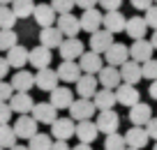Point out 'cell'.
<instances>
[{
  "label": "cell",
  "mask_w": 157,
  "mask_h": 150,
  "mask_svg": "<svg viewBox=\"0 0 157 150\" xmlns=\"http://www.w3.org/2000/svg\"><path fill=\"white\" fill-rule=\"evenodd\" d=\"M95 113H97V106L88 97H78V99H74L69 104V118H74V120H88Z\"/></svg>",
  "instance_id": "1"
},
{
  "label": "cell",
  "mask_w": 157,
  "mask_h": 150,
  "mask_svg": "<svg viewBox=\"0 0 157 150\" xmlns=\"http://www.w3.org/2000/svg\"><path fill=\"white\" fill-rule=\"evenodd\" d=\"M83 51H86V46L78 37H65L58 46V53H60L63 60H78V56L83 53Z\"/></svg>",
  "instance_id": "2"
},
{
  "label": "cell",
  "mask_w": 157,
  "mask_h": 150,
  "mask_svg": "<svg viewBox=\"0 0 157 150\" xmlns=\"http://www.w3.org/2000/svg\"><path fill=\"white\" fill-rule=\"evenodd\" d=\"M74 129H76V120L74 118H56L51 122V136L60 141H69L74 136Z\"/></svg>",
  "instance_id": "3"
},
{
  "label": "cell",
  "mask_w": 157,
  "mask_h": 150,
  "mask_svg": "<svg viewBox=\"0 0 157 150\" xmlns=\"http://www.w3.org/2000/svg\"><path fill=\"white\" fill-rule=\"evenodd\" d=\"M12 127H14V132H16V139H25V141H28L33 134H37L39 122L35 120L30 113H21V116L16 118V122H14Z\"/></svg>",
  "instance_id": "4"
},
{
  "label": "cell",
  "mask_w": 157,
  "mask_h": 150,
  "mask_svg": "<svg viewBox=\"0 0 157 150\" xmlns=\"http://www.w3.org/2000/svg\"><path fill=\"white\" fill-rule=\"evenodd\" d=\"M97 129L102 134H111V132H118L120 127V116H118L113 109H106V111H97V120H95Z\"/></svg>",
  "instance_id": "5"
},
{
  "label": "cell",
  "mask_w": 157,
  "mask_h": 150,
  "mask_svg": "<svg viewBox=\"0 0 157 150\" xmlns=\"http://www.w3.org/2000/svg\"><path fill=\"white\" fill-rule=\"evenodd\" d=\"M58 83H60L58 72H56V69H51V65H49V67L37 69V74H35V86H37L39 90H44V92H51Z\"/></svg>",
  "instance_id": "6"
},
{
  "label": "cell",
  "mask_w": 157,
  "mask_h": 150,
  "mask_svg": "<svg viewBox=\"0 0 157 150\" xmlns=\"http://www.w3.org/2000/svg\"><path fill=\"white\" fill-rule=\"evenodd\" d=\"M30 116H33L39 125H51V122L58 118V109L51 102H37L33 106V111H30Z\"/></svg>",
  "instance_id": "7"
},
{
  "label": "cell",
  "mask_w": 157,
  "mask_h": 150,
  "mask_svg": "<svg viewBox=\"0 0 157 150\" xmlns=\"http://www.w3.org/2000/svg\"><path fill=\"white\" fill-rule=\"evenodd\" d=\"M56 25H58V30L65 35V37H76V35L81 33V23H78V16H74L72 12L58 14V19H56Z\"/></svg>",
  "instance_id": "8"
},
{
  "label": "cell",
  "mask_w": 157,
  "mask_h": 150,
  "mask_svg": "<svg viewBox=\"0 0 157 150\" xmlns=\"http://www.w3.org/2000/svg\"><path fill=\"white\" fill-rule=\"evenodd\" d=\"M33 19L37 21L39 28H46V25H56L58 14H56V10L51 7V2H39L33 10Z\"/></svg>",
  "instance_id": "9"
},
{
  "label": "cell",
  "mask_w": 157,
  "mask_h": 150,
  "mask_svg": "<svg viewBox=\"0 0 157 150\" xmlns=\"http://www.w3.org/2000/svg\"><path fill=\"white\" fill-rule=\"evenodd\" d=\"M78 67L83 74H97L102 69L104 60H102V53H95V51H83V53L78 56Z\"/></svg>",
  "instance_id": "10"
},
{
  "label": "cell",
  "mask_w": 157,
  "mask_h": 150,
  "mask_svg": "<svg viewBox=\"0 0 157 150\" xmlns=\"http://www.w3.org/2000/svg\"><path fill=\"white\" fill-rule=\"evenodd\" d=\"M97 81L102 88H111V90H116L120 83H123V79H120V69L113 67V65H102V69L97 72Z\"/></svg>",
  "instance_id": "11"
},
{
  "label": "cell",
  "mask_w": 157,
  "mask_h": 150,
  "mask_svg": "<svg viewBox=\"0 0 157 150\" xmlns=\"http://www.w3.org/2000/svg\"><path fill=\"white\" fill-rule=\"evenodd\" d=\"M104 58H106V65H113V67H120V65L125 63V60L129 58V46H125V44L120 42H113L111 46L104 51Z\"/></svg>",
  "instance_id": "12"
},
{
  "label": "cell",
  "mask_w": 157,
  "mask_h": 150,
  "mask_svg": "<svg viewBox=\"0 0 157 150\" xmlns=\"http://www.w3.org/2000/svg\"><path fill=\"white\" fill-rule=\"evenodd\" d=\"M102 19H104L102 12H99L97 7H90V10H83V14L78 16V23H81V30L95 33V30L102 28Z\"/></svg>",
  "instance_id": "13"
},
{
  "label": "cell",
  "mask_w": 157,
  "mask_h": 150,
  "mask_svg": "<svg viewBox=\"0 0 157 150\" xmlns=\"http://www.w3.org/2000/svg\"><path fill=\"white\" fill-rule=\"evenodd\" d=\"M139 99H141V95H139L136 86L134 83H120V86L116 88V102L123 104V106H132V104H136Z\"/></svg>",
  "instance_id": "14"
},
{
  "label": "cell",
  "mask_w": 157,
  "mask_h": 150,
  "mask_svg": "<svg viewBox=\"0 0 157 150\" xmlns=\"http://www.w3.org/2000/svg\"><path fill=\"white\" fill-rule=\"evenodd\" d=\"M152 51H155V48H152V44L148 42V39H143V37L141 39H134L132 46H129V58L143 65L146 60L152 58Z\"/></svg>",
  "instance_id": "15"
},
{
  "label": "cell",
  "mask_w": 157,
  "mask_h": 150,
  "mask_svg": "<svg viewBox=\"0 0 157 150\" xmlns=\"http://www.w3.org/2000/svg\"><path fill=\"white\" fill-rule=\"evenodd\" d=\"M148 141H150V136H148V132H146V127H141V125H132L127 132H125V143L129 145V148H146L148 145Z\"/></svg>",
  "instance_id": "16"
},
{
  "label": "cell",
  "mask_w": 157,
  "mask_h": 150,
  "mask_svg": "<svg viewBox=\"0 0 157 150\" xmlns=\"http://www.w3.org/2000/svg\"><path fill=\"white\" fill-rule=\"evenodd\" d=\"M74 136H76L81 143H93L95 139L99 136V129L93 120H76V129H74Z\"/></svg>",
  "instance_id": "17"
},
{
  "label": "cell",
  "mask_w": 157,
  "mask_h": 150,
  "mask_svg": "<svg viewBox=\"0 0 157 150\" xmlns=\"http://www.w3.org/2000/svg\"><path fill=\"white\" fill-rule=\"evenodd\" d=\"M111 44H113V33H109L106 28H99V30H95V33H90V51L104 53Z\"/></svg>",
  "instance_id": "18"
},
{
  "label": "cell",
  "mask_w": 157,
  "mask_h": 150,
  "mask_svg": "<svg viewBox=\"0 0 157 150\" xmlns=\"http://www.w3.org/2000/svg\"><path fill=\"white\" fill-rule=\"evenodd\" d=\"M125 23H127V19H125V14H120V10H111V12H104V19H102V28H106L109 33L118 35L125 30Z\"/></svg>",
  "instance_id": "19"
},
{
  "label": "cell",
  "mask_w": 157,
  "mask_h": 150,
  "mask_svg": "<svg viewBox=\"0 0 157 150\" xmlns=\"http://www.w3.org/2000/svg\"><path fill=\"white\" fill-rule=\"evenodd\" d=\"M118 69H120V79H123L125 83H134V86H136V83L143 79V74H141V63H136V60H132V58H127Z\"/></svg>",
  "instance_id": "20"
},
{
  "label": "cell",
  "mask_w": 157,
  "mask_h": 150,
  "mask_svg": "<svg viewBox=\"0 0 157 150\" xmlns=\"http://www.w3.org/2000/svg\"><path fill=\"white\" fill-rule=\"evenodd\" d=\"M56 72H58V79H60L63 83H76L78 76L83 74L76 60H63V63H60V67L56 69Z\"/></svg>",
  "instance_id": "21"
},
{
  "label": "cell",
  "mask_w": 157,
  "mask_h": 150,
  "mask_svg": "<svg viewBox=\"0 0 157 150\" xmlns=\"http://www.w3.org/2000/svg\"><path fill=\"white\" fill-rule=\"evenodd\" d=\"M63 39H65V35L58 30V25H46V28L39 30V44L46 46V48H51V51L58 48Z\"/></svg>",
  "instance_id": "22"
},
{
  "label": "cell",
  "mask_w": 157,
  "mask_h": 150,
  "mask_svg": "<svg viewBox=\"0 0 157 150\" xmlns=\"http://www.w3.org/2000/svg\"><path fill=\"white\" fill-rule=\"evenodd\" d=\"M10 106H12V111L14 113H30L33 111V106H35V102H33V97H30V92H19V90H14L12 92V97H10Z\"/></svg>",
  "instance_id": "23"
},
{
  "label": "cell",
  "mask_w": 157,
  "mask_h": 150,
  "mask_svg": "<svg viewBox=\"0 0 157 150\" xmlns=\"http://www.w3.org/2000/svg\"><path fill=\"white\" fill-rule=\"evenodd\" d=\"M97 86H99V81H97L95 74H81L78 81H76V95L93 99V95L97 92Z\"/></svg>",
  "instance_id": "24"
},
{
  "label": "cell",
  "mask_w": 157,
  "mask_h": 150,
  "mask_svg": "<svg viewBox=\"0 0 157 150\" xmlns=\"http://www.w3.org/2000/svg\"><path fill=\"white\" fill-rule=\"evenodd\" d=\"M51 95V104H53L58 111H63V109H69V104L74 102V92L69 90V88L65 86H56L53 90L49 92Z\"/></svg>",
  "instance_id": "25"
},
{
  "label": "cell",
  "mask_w": 157,
  "mask_h": 150,
  "mask_svg": "<svg viewBox=\"0 0 157 150\" xmlns=\"http://www.w3.org/2000/svg\"><path fill=\"white\" fill-rule=\"evenodd\" d=\"M12 88L14 90H19V92H28V90H33V86H35V74L33 72H28V69H16V74H12Z\"/></svg>",
  "instance_id": "26"
},
{
  "label": "cell",
  "mask_w": 157,
  "mask_h": 150,
  "mask_svg": "<svg viewBox=\"0 0 157 150\" xmlns=\"http://www.w3.org/2000/svg\"><path fill=\"white\" fill-rule=\"evenodd\" d=\"M51 48H46V46H35L33 51H28V63L33 65L35 69H42V67H49L51 65Z\"/></svg>",
  "instance_id": "27"
},
{
  "label": "cell",
  "mask_w": 157,
  "mask_h": 150,
  "mask_svg": "<svg viewBox=\"0 0 157 150\" xmlns=\"http://www.w3.org/2000/svg\"><path fill=\"white\" fill-rule=\"evenodd\" d=\"M129 109H132V111H129V122H132V125L146 127V122L152 118V109L148 106L146 102H141V99H139L136 104H132Z\"/></svg>",
  "instance_id": "28"
},
{
  "label": "cell",
  "mask_w": 157,
  "mask_h": 150,
  "mask_svg": "<svg viewBox=\"0 0 157 150\" xmlns=\"http://www.w3.org/2000/svg\"><path fill=\"white\" fill-rule=\"evenodd\" d=\"M7 53V63H10L12 69H21L28 65V48L21 46V44H14V46L10 48V51H5Z\"/></svg>",
  "instance_id": "29"
},
{
  "label": "cell",
  "mask_w": 157,
  "mask_h": 150,
  "mask_svg": "<svg viewBox=\"0 0 157 150\" xmlns=\"http://www.w3.org/2000/svg\"><path fill=\"white\" fill-rule=\"evenodd\" d=\"M93 104L97 106V111H106V109H113L116 106V90H111V88H102V90H97L93 95Z\"/></svg>",
  "instance_id": "30"
},
{
  "label": "cell",
  "mask_w": 157,
  "mask_h": 150,
  "mask_svg": "<svg viewBox=\"0 0 157 150\" xmlns=\"http://www.w3.org/2000/svg\"><path fill=\"white\" fill-rule=\"evenodd\" d=\"M125 33H127V37H132V39L146 37V33H148L146 19H143V16H132V19H127V23H125Z\"/></svg>",
  "instance_id": "31"
},
{
  "label": "cell",
  "mask_w": 157,
  "mask_h": 150,
  "mask_svg": "<svg viewBox=\"0 0 157 150\" xmlns=\"http://www.w3.org/2000/svg\"><path fill=\"white\" fill-rule=\"evenodd\" d=\"M10 7H12V12L16 14V19H28V16H33L35 0H12Z\"/></svg>",
  "instance_id": "32"
},
{
  "label": "cell",
  "mask_w": 157,
  "mask_h": 150,
  "mask_svg": "<svg viewBox=\"0 0 157 150\" xmlns=\"http://www.w3.org/2000/svg\"><path fill=\"white\" fill-rule=\"evenodd\" d=\"M51 136L49 134H42V132H37V134H33L28 139V148L30 150H51Z\"/></svg>",
  "instance_id": "33"
},
{
  "label": "cell",
  "mask_w": 157,
  "mask_h": 150,
  "mask_svg": "<svg viewBox=\"0 0 157 150\" xmlns=\"http://www.w3.org/2000/svg\"><path fill=\"white\" fill-rule=\"evenodd\" d=\"M104 150H125L127 143H125V136L120 132H111V134H104Z\"/></svg>",
  "instance_id": "34"
},
{
  "label": "cell",
  "mask_w": 157,
  "mask_h": 150,
  "mask_svg": "<svg viewBox=\"0 0 157 150\" xmlns=\"http://www.w3.org/2000/svg\"><path fill=\"white\" fill-rule=\"evenodd\" d=\"M14 44H19V35L14 28H0V51H10Z\"/></svg>",
  "instance_id": "35"
},
{
  "label": "cell",
  "mask_w": 157,
  "mask_h": 150,
  "mask_svg": "<svg viewBox=\"0 0 157 150\" xmlns=\"http://www.w3.org/2000/svg\"><path fill=\"white\" fill-rule=\"evenodd\" d=\"M14 143H16V132H14V127H12L10 122H2V125H0V145L10 150Z\"/></svg>",
  "instance_id": "36"
},
{
  "label": "cell",
  "mask_w": 157,
  "mask_h": 150,
  "mask_svg": "<svg viewBox=\"0 0 157 150\" xmlns=\"http://www.w3.org/2000/svg\"><path fill=\"white\" fill-rule=\"evenodd\" d=\"M16 14L12 12L10 5H0V28H14Z\"/></svg>",
  "instance_id": "37"
},
{
  "label": "cell",
  "mask_w": 157,
  "mask_h": 150,
  "mask_svg": "<svg viewBox=\"0 0 157 150\" xmlns=\"http://www.w3.org/2000/svg\"><path fill=\"white\" fill-rule=\"evenodd\" d=\"M141 74H143V79H150V81H155V79H157V58L146 60V63L141 65Z\"/></svg>",
  "instance_id": "38"
},
{
  "label": "cell",
  "mask_w": 157,
  "mask_h": 150,
  "mask_svg": "<svg viewBox=\"0 0 157 150\" xmlns=\"http://www.w3.org/2000/svg\"><path fill=\"white\" fill-rule=\"evenodd\" d=\"M51 7L56 10V14H65V12H72L76 7L74 0H51Z\"/></svg>",
  "instance_id": "39"
},
{
  "label": "cell",
  "mask_w": 157,
  "mask_h": 150,
  "mask_svg": "<svg viewBox=\"0 0 157 150\" xmlns=\"http://www.w3.org/2000/svg\"><path fill=\"white\" fill-rule=\"evenodd\" d=\"M146 23H148V28H152V30H157V5H150L146 10Z\"/></svg>",
  "instance_id": "40"
},
{
  "label": "cell",
  "mask_w": 157,
  "mask_h": 150,
  "mask_svg": "<svg viewBox=\"0 0 157 150\" xmlns=\"http://www.w3.org/2000/svg\"><path fill=\"white\" fill-rule=\"evenodd\" d=\"M12 92H14L12 83H10V81H5V79H0V102H10Z\"/></svg>",
  "instance_id": "41"
},
{
  "label": "cell",
  "mask_w": 157,
  "mask_h": 150,
  "mask_svg": "<svg viewBox=\"0 0 157 150\" xmlns=\"http://www.w3.org/2000/svg\"><path fill=\"white\" fill-rule=\"evenodd\" d=\"M12 113H14V111H12L10 102H0V125L12 120Z\"/></svg>",
  "instance_id": "42"
},
{
  "label": "cell",
  "mask_w": 157,
  "mask_h": 150,
  "mask_svg": "<svg viewBox=\"0 0 157 150\" xmlns=\"http://www.w3.org/2000/svg\"><path fill=\"white\" fill-rule=\"evenodd\" d=\"M97 5L102 7L104 12H111V10H120L123 0H97Z\"/></svg>",
  "instance_id": "43"
},
{
  "label": "cell",
  "mask_w": 157,
  "mask_h": 150,
  "mask_svg": "<svg viewBox=\"0 0 157 150\" xmlns=\"http://www.w3.org/2000/svg\"><path fill=\"white\" fill-rule=\"evenodd\" d=\"M146 132H148V136H150L152 141H157V116H152L150 120L146 122Z\"/></svg>",
  "instance_id": "44"
},
{
  "label": "cell",
  "mask_w": 157,
  "mask_h": 150,
  "mask_svg": "<svg viewBox=\"0 0 157 150\" xmlns=\"http://www.w3.org/2000/svg\"><path fill=\"white\" fill-rule=\"evenodd\" d=\"M129 2H132L134 10H143V12H146L150 5H155V0H129Z\"/></svg>",
  "instance_id": "45"
},
{
  "label": "cell",
  "mask_w": 157,
  "mask_h": 150,
  "mask_svg": "<svg viewBox=\"0 0 157 150\" xmlns=\"http://www.w3.org/2000/svg\"><path fill=\"white\" fill-rule=\"evenodd\" d=\"M76 2V7H81V10H90V7H97V0H74Z\"/></svg>",
  "instance_id": "46"
},
{
  "label": "cell",
  "mask_w": 157,
  "mask_h": 150,
  "mask_svg": "<svg viewBox=\"0 0 157 150\" xmlns=\"http://www.w3.org/2000/svg\"><path fill=\"white\" fill-rule=\"evenodd\" d=\"M51 150H72V148H69V143H67V141L56 139L53 143H51Z\"/></svg>",
  "instance_id": "47"
},
{
  "label": "cell",
  "mask_w": 157,
  "mask_h": 150,
  "mask_svg": "<svg viewBox=\"0 0 157 150\" xmlns=\"http://www.w3.org/2000/svg\"><path fill=\"white\" fill-rule=\"evenodd\" d=\"M10 63H7V58H0V79H5L7 74H10Z\"/></svg>",
  "instance_id": "48"
},
{
  "label": "cell",
  "mask_w": 157,
  "mask_h": 150,
  "mask_svg": "<svg viewBox=\"0 0 157 150\" xmlns=\"http://www.w3.org/2000/svg\"><path fill=\"white\" fill-rule=\"evenodd\" d=\"M148 92H150V97L152 99H157V79L150 83V88H148Z\"/></svg>",
  "instance_id": "49"
},
{
  "label": "cell",
  "mask_w": 157,
  "mask_h": 150,
  "mask_svg": "<svg viewBox=\"0 0 157 150\" xmlns=\"http://www.w3.org/2000/svg\"><path fill=\"white\" fill-rule=\"evenodd\" d=\"M72 150H93V148H90V143H78V145H74Z\"/></svg>",
  "instance_id": "50"
},
{
  "label": "cell",
  "mask_w": 157,
  "mask_h": 150,
  "mask_svg": "<svg viewBox=\"0 0 157 150\" xmlns=\"http://www.w3.org/2000/svg\"><path fill=\"white\" fill-rule=\"evenodd\" d=\"M150 44H152V48L157 51V30H152V37H150Z\"/></svg>",
  "instance_id": "51"
},
{
  "label": "cell",
  "mask_w": 157,
  "mask_h": 150,
  "mask_svg": "<svg viewBox=\"0 0 157 150\" xmlns=\"http://www.w3.org/2000/svg\"><path fill=\"white\" fill-rule=\"evenodd\" d=\"M10 150H30V148H28V145H19V143H14Z\"/></svg>",
  "instance_id": "52"
},
{
  "label": "cell",
  "mask_w": 157,
  "mask_h": 150,
  "mask_svg": "<svg viewBox=\"0 0 157 150\" xmlns=\"http://www.w3.org/2000/svg\"><path fill=\"white\" fill-rule=\"evenodd\" d=\"M12 0H0V5H10Z\"/></svg>",
  "instance_id": "53"
},
{
  "label": "cell",
  "mask_w": 157,
  "mask_h": 150,
  "mask_svg": "<svg viewBox=\"0 0 157 150\" xmlns=\"http://www.w3.org/2000/svg\"><path fill=\"white\" fill-rule=\"evenodd\" d=\"M125 150H139V148H129V145H127V148H125Z\"/></svg>",
  "instance_id": "54"
},
{
  "label": "cell",
  "mask_w": 157,
  "mask_h": 150,
  "mask_svg": "<svg viewBox=\"0 0 157 150\" xmlns=\"http://www.w3.org/2000/svg\"><path fill=\"white\" fill-rule=\"evenodd\" d=\"M152 150H157V141H155V145H152Z\"/></svg>",
  "instance_id": "55"
},
{
  "label": "cell",
  "mask_w": 157,
  "mask_h": 150,
  "mask_svg": "<svg viewBox=\"0 0 157 150\" xmlns=\"http://www.w3.org/2000/svg\"><path fill=\"white\" fill-rule=\"evenodd\" d=\"M0 150H5V148H2V145H0Z\"/></svg>",
  "instance_id": "56"
},
{
  "label": "cell",
  "mask_w": 157,
  "mask_h": 150,
  "mask_svg": "<svg viewBox=\"0 0 157 150\" xmlns=\"http://www.w3.org/2000/svg\"><path fill=\"white\" fill-rule=\"evenodd\" d=\"M155 5H157V0H155Z\"/></svg>",
  "instance_id": "57"
}]
</instances>
